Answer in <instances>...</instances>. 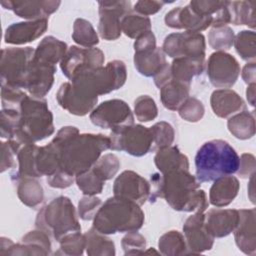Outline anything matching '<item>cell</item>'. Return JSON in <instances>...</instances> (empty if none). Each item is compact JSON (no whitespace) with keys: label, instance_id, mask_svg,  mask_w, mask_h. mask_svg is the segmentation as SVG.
Wrapping results in <instances>:
<instances>
[{"label":"cell","instance_id":"cell-42","mask_svg":"<svg viewBox=\"0 0 256 256\" xmlns=\"http://www.w3.org/2000/svg\"><path fill=\"white\" fill-rule=\"evenodd\" d=\"M237 53L245 61L254 62L256 56L255 32L249 30L240 31L233 42Z\"/></svg>","mask_w":256,"mask_h":256},{"label":"cell","instance_id":"cell-32","mask_svg":"<svg viewBox=\"0 0 256 256\" xmlns=\"http://www.w3.org/2000/svg\"><path fill=\"white\" fill-rule=\"evenodd\" d=\"M36 168L40 177L50 176L60 170V152L53 141L46 146L39 147L36 156Z\"/></svg>","mask_w":256,"mask_h":256},{"label":"cell","instance_id":"cell-6","mask_svg":"<svg viewBox=\"0 0 256 256\" xmlns=\"http://www.w3.org/2000/svg\"><path fill=\"white\" fill-rule=\"evenodd\" d=\"M35 225L58 242L70 233L81 231L75 207L65 196H59L45 205L38 212Z\"/></svg>","mask_w":256,"mask_h":256},{"label":"cell","instance_id":"cell-16","mask_svg":"<svg viewBox=\"0 0 256 256\" xmlns=\"http://www.w3.org/2000/svg\"><path fill=\"white\" fill-rule=\"evenodd\" d=\"M56 99L63 109L77 116H85L92 112L98 101V97L85 93L71 82H65L59 87Z\"/></svg>","mask_w":256,"mask_h":256},{"label":"cell","instance_id":"cell-40","mask_svg":"<svg viewBox=\"0 0 256 256\" xmlns=\"http://www.w3.org/2000/svg\"><path fill=\"white\" fill-rule=\"evenodd\" d=\"M75 181L82 193L88 196H95L96 194H100L106 182L94 167L76 176Z\"/></svg>","mask_w":256,"mask_h":256},{"label":"cell","instance_id":"cell-45","mask_svg":"<svg viewBox=\"0 0 256 256\" xmlns=\"http://www.w3.org/2000/svg\"><path fill=\"white\" fill-rule=\"evenodd\" d=\"M134 112L140 122H149L157 117L158 109L153 98L142 95L134 102Z\"/></svg>","mask_w":256,"mask_h":256},{"label":"cell","instance_id":"cell-51","mask_svg":"<svg viewBox=\"0 0 256 256\" xmlns=\"http://www.w3.org/2000/svg\"><path fill=\"white\" fill-rule=\"evenodd\" d=\"M102 204L101 199L96 196H84L78 203L79 217L83 220L94 219Z\"/></svg>","mask_w":256,"mask_h":256},{"label":"cell","instance_id":"cell-56","mask_svg":"<svg viewBox=\"0 0 256 256\" xmlns=\"http://www.w3.org/2000/svg\"><path fill=\"white\" fill-rule=\"evenodd\" d=\"M156 47V38L152 31H149L140 37H138L134 42V50L135 52L144 51L147 49Z\"/></svg>","mask_w":256,"mask_h":256},{"label":"cell","instance_id":"cell-18","mask_svg":"<svg viewBox=\"0 0 256 256\" xmlns=\"http://www.w3.org/2000/svg\"><path fill=\"white\" fill-rule=\"evenodd\" d=\"M55 72L54 65L39 62L33 57L24 80L23 89L32 97H44L52 88Z\"/></svg>","mask_w":256,"mask_h":256},{"label":"cell","instance_id":"cell-55","mask_svg":"<svg viewBox=\"0 0 256 256\" xmlns=\"http://www.w3.org/2000/svg\"><path fill=\"white\" fill-rule=\"evenodd\" d=\"M255 173V157L252 154L244 153L240 157V164L237 174L241 178H249Z\"/></svg>","mask_w":256,"mask_h":256},{"label":"cell","instance_id":"cell-38","mask_svg":"<svg viewBox=\"0 0 256 256\" xmlns=\"http://www.w3.org/2000/svg\"><path fill=\"white\" fill-rule=\"evenodd\" d=\"M158 246L160 253L163 255L175 256L188 253L185 238L176 230H171L163 234L159 238Z\"/></svg>","mask_w":256,"mask_h":256},{"label":"cell","instance_id":"cell-39","mask_svg":"<svg viewBox=\"0 0 256 256\" xmlns=\"http://www.w3.org/2000/svg\"><path fill=\"white\" fill-rule=\"evenodd\" d=\"M72 39L84 48H91L99 43L98 35L92 24L83 18H77L74 21Z\"/></svg>","mask_w":256,"mask_h":256},{"label":"cell","instance_id":"cell-27","mask_svg":"<svg viewBox=\"0 0 256 256\" xmlns=\"http://www.w3.org/2000/svg\"><path fill=\"white\" fill-rule=\"evenodd\" d=\"M205 67V56L175 58L170 65L172 79L190 85L195 76L201 75Z\"/></svg>","mask_w":256,"mask_h":256},{"label":"cell","instance_id":"cell-59","mask_svg":"<svg viewBox=\"0 0 256 256\" xmlns=\"http://www.w3.org/2000/svg\"><path fill=\"white\" fill-rule=\"evenodd\" d=\"M246 96H247L249 104L254 106V104H255V83L248 85L247 90H246Z\"/></svg>","mask_w":256,"mask_h":256},{"label":"cell","instance_id":"cell-15","mask_svg":"<svg viewBox=\"0 0 256 256\" xmlns=\"http://www.w3.org/2000/svg\"><path fill=\"white\" fill-rule=\"evenodd\" d=\"M114 196L128 199L139 206L143 205L150 196V183L131 170L123 171L114 181Z\"/></svg>","mask_w":256,"mask_h":256},{"label":"cell","instance_id":"cell-4","mask_svg":"<svg viewBox=\"0 0 256 256\" xmlns=\"http://www.w3.org/2000/svg\"><path fill=\"white\" fill-rule=\"evenodd\" d=\"M144 212L138 204L113 196L99 208L93 219V228L102 234L139 230L144 223Z\"/></svg>","mask_w":256,"mask_h":256},{"label":"cell","instance_id":"cell-8","mask_svg":"<svg viewBox=\"0 0 256 256\" xmlns=\"http://www.w3.org/2000/svg\"><path fill=\"white\" fill-rule=\"evenodd\" d=\"M32 47H10L1 51V84L23 89L29 65L34 57Z\"/></svg>","mask_w":256,"mask_h":256},{"label":"cell","instance_id":"cell-2","mask_svg":"<svg viewBox=\"0 0 256 256\" xmlns=\"http://www.w3.org/2000/svg\"><path fill=\"white\" fill-rule=\"evenodd\" d=\"M200 182L189 170H176L162 174L161 198L177 211L205 212L209 202L204 190L199 189Z\"/></svg>","mask_w":256,"mask_h":256},{"label":"cell","instance_id":"cell-21","mask_svg":"<svg viewBox=\"0 0 256 256\" xmlns=\"http://www.w3.org/2000/svg\"><path fill=\"white\" fill-rule=\"evenodd\" d=\"M48 28V19H39L13 23L5 30L4 40L7 44L22 45L33 42L42 36Z\"/></svg>","mask_w":256,"mask_h":256},{"label":"cell","instance_id":"cell-35","mask_svg":"<svg viewBox=\"0 0 256 256\" xmlns=\"http://www.w3.org/2000/svg\"><path fill=\"white\" fill-rule=\"evenodd\" d=\"M231 23L255 28V1H228Z\"/></svg>","mask_w":256,"mask_h":256},{"label":"cell","instance_id":"cell-22","mask_svg":"<svg viewBox=\"0 0 256 256\" xmlns=\"http://www.w3.org/2000/svg\"><path fill=\"white\" fill-rule=\"evenodd\" d=\"M239 221L235 228L234 238L238 248L245 254L255 255L256 234H255V208L241 209Z\"/></svg>","mask_w":256,"mask_h":256},{"label":"cell","instance_id":"cell-9","mask_svg":"<svg viewBox=\"0 0 256 256\" xmlns=\"http://www.w3.org/2000/svg\"><path fill=\"white\" fill-rule=\"evenodd\" d=\"M109 138L110 149L125 151L136 157L146 155L152 148L151 131L140 124L113 130Z\"/></svg>","mask_w":256,"mask_h":256},{"label":"cell","instance_id":"cell-24","mask_svg":"<svg viewBox=\"0 0 256 256\" xmlns=\"http://www.w3.org/2000/svg\"><path fill=\"white\" fill-rule=\"evenodd\" d=\"M210 104L214 114L220 118H227L245 108L243 99L229 88L215 90L211 94Z\"/></svg>","mask_w":256,"mask_h":256},{"label":"cell","instance_id":"cell-13","mask_svg":"<svg viewBox=\"0 0 256 256\" xmlns=\"http://www.w3.org/2000/svg\"><path fill=\"white\" fill-rule=\"evenodd\" d=\"M207 75L214 87L230 88L240 75V65L232 55L216 51L210 55L207 61Z\"/></svg>","mask_w":256,"mask_h":256},{"label":"cell","instance_id":"cell-33","mask_svg":"<svg viewBox=\"0 0 256 256\" xmlns=\"http://www.w3.org/2000/svg\"><path fill=\"white\" fill-rule=\"evenodd\" d=\"M86 238V253L90 256H113L115 255L114 242L98 232L93 227L89 229L85 234Z\"/></svg>","mask_w":256,"mask_h":256},{"label":"cell","instance_id":"cell-19","mask_svg":"<svg viewBox=\"0 0 256 256\" xmlns=\"http://www.w3.org/2000/svg\"><path fill=\"white\" fill-rule=\"evenodd\" d=\"M212 22L213 17L195 13L189 4L185 7H176L170 10L165 16V23L168 27L198 33L206 30L212 25Z\"/></svg>","mask_w":256,"mask_h":256},{"label":"cell","instance_id":"cell-3","mask_svg":"<svg viewBox=\"0 0 256 256\" xmlns=\"http://www.w3.org/2000/svg\"><path fill=\"white\" fill-rule=\"evenodd\" d=\"M239 164L240 157L228 142L221 139L207 141L195 156L196 179L204 183L232 175L237 172Z\"/></svg>","mask_w":256,"mask_h":256},{"label":"cell","instance_id":"cell-12","mask_svg":"<svg viewBox=\"0 0 256 256\" xmlns=\"http://www.w3.org/2000/svg\"><path fill=\"white\" fill-rule=\"evenodd\" d=\"M206 42L203 34L198 32L171 33L165 37L162 50L171 58L205 56Z\"/></svg>","mask_w":256,"mask_h":256},{"label":"cell","instance_id":"cell-17","mask_svg":"<svg viewBox=\"0 0 256 256\" xmlns=\"http://www.w3.org/2000/svg\"><path fill=\"white\" fill-rule=\"evenodd\" d=\"M183 232L189 253L199 254L213 247L214 237L205 227L204 212H196L189 216L183 225Z\"/></svg>","mask_w":256,"mask_h":256},{"label":"cell","instance_id":"cell-7","mask_svg":"<svg viewBox=\"0 0 256 256\" xmlns=\"http://www.w3.org/2000/svg\"><path fill=\"white\" fill-rule=\"evenodd\" d=\"M126 78L127 71L124 62L113 60L105 66L78 75L71 80V83L85 93L98 97L121 88Z\"/></svg>","mask_w":256,"mask_h":256},{"label":"cell","instance_id":"cell-10","mask_svg":"<svg viewBox=\"0 0 256 256\" xmlns=\"http://www.w3.org/2000/svg\"><path fill=\"white\" fill-rule=\"evenodd\" d=\"M90 120L94 125L112 131L134 124L130 107L120 99H111L99 104L90 113Z\"/></svg>","mask_w":256,"mask_h":256},{"label":"cell","instance_id":"cell-31","mask_svg":"<svg viewBox=\"0 0 256 256\" xmlns=\"http://www.w3.org/2000/svg\"><path fill=\"white\" fill-rule=\"evenodd\" d=\"M190 85L170 80L160 88V98L163 106L171 111H176L189 97Z\"/></svg>","mask_w":256,"mask_h":256},{"label":"cell","instance_id":"cell-57","mask_svg":"<svg viewBox=\"0 0 256 256\" xmlns=\"http://www.w3.org/2000/svg\"><path fill=\"white\" fill-rule=\"evenodd\" d=\"M170 80H172V75L169 64H167L157 75L154 76V83L159 89Z\"/></svg>","mask_w":256,"mask_h":256},{"label":"cell","instance_id":"cell-58","mask_svg":"<svg viewBox=\"0 0 256 256\" xmlns=\"http://www.w3.org/2000/svg\"><path fill=\"white\" fill-rule=\"evenodd\" d=\"M242 79L246 84H254L255 83V62L247 63L242 70L241 73Z\"/></svg>","mask_w":256,"mask_h":256},{"label":"cell","instance_id":"cell-20","mask_svg":"<svg viewBox=\"0 0 256 256\" xmlns=\"http://www.w3.org/2000/svg\"><path fill=\"white\" fill-rule=\"evenodd\" d=\"M60 1H11L3 0L1 5L8 10H12L17 16L30 21L47 19L60 6Z\"/></svg>","mask_w":256,"mask_h":256},{"label":"cell","instance_id":"cell-29","mask_svg":"<svg viewBox=\"0 0 256 256\" xmlns=\"http://www.w3.org/2000/svg\"><path fill=\"white\" fill-rule=\"evenodd\" d=\"M154 163L161 174H167L176 170H189L188 158L181 153L177 146L158 150L154 157Z\"/></svg>","mask_w":256,"mask_h":256},{"label":"cell","instance_id":"cell-50","mask_svg":"<svg viewBox=\"0 0 256 256\" xmlns=\"http://www.w3.org/2000/svg\"><path fill=\"white\" fill-rule=\"evenodd\" d=\"M22 146L23 145L20 142L13 139H9L6 142H1V172L16 166L14 156L18 154Z\"/></svg>","mask_w":256,"mask_h":256},{"label":"cell","instance_id":"cell-1","mask_svg":"<svg viewBox=\"0 0 256 256\" xmlns=\"http://www.w3.org/2000/svg\"><path fill=\"white\" fill-rule=\"evenodd\" d=\"M52 141L59 148L60 169L75 177L92 168L101 153L110 149L109 136L79 134L74 126L62 127Z\"/></svg>","mask_w":256,"mask_h":256},{"label":"cell","instance_id":"cell-43","mask_svg":"<svg viewBox=\"0 0 256 256\" xmlns=\"http://www.w3.org/2000/svg\"><path fill=\"white\" fill-rule=\"evenodd\" d=\"M208 42L214 50L224 52L232 47L234 42V32L229 26L214 27L208 34Z\"/></svg>","mask_w":256,"mask_h":256},{"label":"cell","instance_id":"cell-25","mask_svg":"<svg viewBox=\"0 0 256 256\" xmlns=\"http://www.w3.org/2000/svg\"><path fill=\"white\" fill-rule=\"evenodd\" d=\"M240 188L238 179L231 175H226L214 180L209 191V202L215 207H225L229 205L237 196Z\"/></svg>","mask_w":256,"mask_h":256},{"label":"cell","instance_id":"cell-49","mask_svg":"<svg viewBox=\"0 0 256 256\" xmlns=\"http://www.w3.org/2000/svg\"><path fill=\"white\" fill-rule=\"evenodd\" d=\"M121 245L125 255L142 254L145 252L146 239L137 231H130L122 238Z\"/></svg>","mask_w":256,"mask_h":256},{"label":"cell","instance_id":"cell-36","mask_svg":"<svg viewBox=\"0 0 256 256\" xmlns=\"http://www.w3.org/2000/svg\"><path fill=\"white\" fill-rule=\"evenodd\" d=\"M39 150V146L34 143L25 144L21 147L17 154L19 169L16 172L18 176L21 177H40L36 168V156Z\"/></svg>","mask_w":256,"mask_h":256},{"label":"cell","instance_id":"cell-5","mask_svg":"<svg viewBox=\"0 0 256 256\" xmlns=\"http://www.w3.org/2000/svg\"><path fill=\"white\" fill-rule=\"evenodd\" d=\"M53 133V115L47 101L27 95L20 107L18 128L13 140L25 145L43 140Z\"/></svg>","mask_w":256,"mask_h":256},{"label":"cell","instance_id":"cell-54","mask_svg":"<svg viewBox=\"0 0 256 256\" xmlns=\"http://www.w3.org/2000/svg\"><path fill=\"white\" fill-rule=\"evenodd\" d=\"M166 2L163 1H151V0H141L135 3L134 11L140 15L148 17L157 13Z\"/></svg>","mask_w":256,"mask_h":256},{"label":"cell","instance_id":"cell-41","mask_svg":"<svg viewBox=\"0 0 256 256\" xmlns=\"http://www.w3.org/2000/svg\"><path fill=\"white\" fill-rule=\"evenodd\" d=\"M152 134L151 151H158L163 148L170 147L174 141L175 132L171 124L160 121L149 128Z\"/></svg>","mask_w":256,"mask_h":256},{"label":"cell","instance_id":"cell-26","mask_svg":"<svg viewBox=\"0 0 256 256\" xmlns=\"http://www.w3.org/2000/svg\"><path fill=\"white\" fill-rule=\"evenodd\" d=\"M167 64L165 53L163 52L162 48L157 46L155 48L135 52L134 54L135 68L140 74L146 77H154Z\"/></svg>","mask_w":256,"mask_h":256},{"label":"cell","instance_id":"cell-53","mask_svg":"<svg viewBox=\"0 0 256 256\" xmlns=\"http://www.w3.org/2000/svg\"><path fill=\"white\" fill-rule=\"evenodd\" d=\"M76 177L63 171V170H58L55 173H53L50 176H47V183L49 186L53 188H59V189H64L73 184L75 181Z\"/></svg>","mask_w":256,"mask_h":256},{"label":"cell","instance_id":"cell-14","mask_svg":"<svg viewBox=\"0 0 256 256\" xmlns=\"http://www.w3.org/2000/svg\"><path fill=\"white\" fill-rule=\"evenodd\" d=\"M98 32L107 40H116L121 35V20L131 11L130 1H100Z\"/></svg>","mask_w":256,"mask_h":256},{"label":"cell","instance_id":"cell-48","mask_svg":"<svg viewBox=\"0 0 256 256\" xmlns=\"http://www.w3.org/2000/svg\"><path fill=\"white\" fill-rule=\"evenodd\" d=\"M93 167L102 176V178L107 181L116 175L120 168V162L115 154L107 153L101 156Z\"/></svg>","mask_w":256,"mask_h":256},{"label":"cell","instance_id":"cell-44","mask_svg":"<svg viewBox=\"0 0 256 256\" xmlns=\"http://www.w3.org/2000/svg\"><path fill=\"white\" fill-rule=\"evenodd\" d=\"M86 246L85 235L79 232H73L60 240V249L57 252L64 255H82Z\"/></svg>","mask_w":256,"mask_h":256},{"label":"cell","instance_id":"cell-47","mask_svg":"<svg viewBox=\"0 0 256 256\" xmlns=\"http://www.w3.org/2000/svg\"><path fill=\"white\" fill-rule=\"evenodd\" d=\"M182 119L188 122H198L205 113L204 105L195 97H188L178 109Z\"/></svg>","mask_w":256,"mask_h":256},{"label":"cell","instance_id":"cell-23","mask_svg":"<svg viewBox=\"0 0 256 256\" xmlns=\"http://www.w3.org/2000/svg\"><path fill=\"white\" fill-rule=\"evenodd\" d=\"M239 221L235 209H210L205 214V227L214 238H222L233 232Z\"/></svg>","mask_w":256,"mask_h":256},{"label":"cell","instance_id":"cell-52","mask_svg":"<svg viewBox=\"0 0 256 256\" xmlns=\"http://www.w3.org/2000/svg\"><path fill=\"white\" fill-rule=\"evenodd\" d=\"M225 1H211V0H193L189 3L191 9L202 16L214 17L224 6Z\"/></svg>","mask_w":256,"mask_h":256},{"label":"cell","instance_id":"cell-46","mask_svg":"<svg viewBox=\"0 0 256 256\" xmlns=\"http://www.w3.org/2000/svg\"><path fill=\"white\" fill-rule=\"evenodd\" d=\"M27 94L20 88L1 84V101L2 109H10L20 111L22 101Z\"/></svg>","mask_w":256,"mask_h":256},{"label":"cell","instance_id":"cell-30","mask_svg":"<svg viewBox=\"0 0 256 256\" xmlns=\"http://www.w3.org/2000/svg\"><path fill=\"white\" fill-rule=\"evenodd\" d=\"M68 50L67 44L53 36H47L41 40L35 49L34 59L45 63L54 65L63 59Z\"/></svg>","mask_w":256,"mask_h":256},{"label":"cell","instance_id":"cell-37","mask_svg":"<svg viewBox=\"0 0 256 256\" xmlns=\"http://www.w3.org/2000/svg\"><path fill=\"white\" fill-rule=\"evenodd\" d=\"M122 32L133 39L151 31V20L149 17L130 11L121 20Z\"/></svg>","mask_w":256,"mask_h":256},{"label":"cell","instance_id":"cell-28","mask_svg":"<svg viewBox=\"0 0 256 256\" xmlns=\"http://www.w3.org/2000/svg\"><path fill=\"white\" fill-rule=\"evenodd\" d=\"M11 179L17 187V195L23 204L36 208L42 203L44 199L43 188L37 180L32 177H21L16 173L11 176Z\"/></svg>","mask_w":256,"mask_h":256},{"label":"cell","instance_id":"cell-34","mask_svg":"<svg viewBox=\"0 0 256 256\" xmlns=\"http://www.w3.org/2000/svg\"><path fill=\"white\" fill-rule=\"evenodd\" d=\"M230 133L240 140L250 139L255 134V117L253 112L241 111L227 122Z\"/></svg>","mask_w":256,"mask_h":256},{"label":"cell","instance_id":"cell-11","mask_svg":"<svg viewBox=\"0 0 256 256\" xmlns=\"http://www.w3.org/2000/svg\"><path fill=\"white\" fill-rule=\"evenodd\" d=\"M104 53L95 47L71 46L60 62L63 74L71 81L78 75L103 66Z\"/></svg>","mask_w":256,"mask_h":256}]
</instances>
